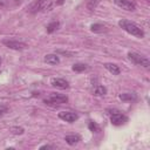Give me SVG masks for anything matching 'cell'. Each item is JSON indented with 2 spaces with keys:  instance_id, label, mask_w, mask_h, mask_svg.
I'll return each instance as SVG.
<instances>
[{
  "instance_id": "obj_1",
  "label": "cell",
  "mask_w": 150,
  "mask_h": 150,
  "mask_svg": "<svg viewBox=\"0 0 150 150\" xmlns=\"http://www.w3.org/2000/svg\"><path fill=\"white\" fill-rule=\"evenodd\" d=\"M118 25L127 33H129V34H131V35H134L136 38H141L142 39L144 36V32L136 23H134V22H131L129 20H120L118 21Z\"/></svg>"
},
{
  "instance_id": "obj_2",
  "label": "cell",
  "mask_w": 150,
  "mask_h": 150,
  "mask_svg": "<svg viewBox=\"0 0 150 150\" xmlns=\"http://www.w3.org/2000/svg\"><path fill=\"white\" fill-rule=\"evenodd\" d=\"M128 59H129L132 63H135V64H137V66H141V67H144V68H149V67H150V61H149V59L145 57L144 55L138 54V53H134V52L128 53Z\"/></svg>"
},
{
  "instance_id": "obj_3",
  "label": "cell",
  "mask_w": 150,
  "mask_h": 150,
  "mask_svg": "<svg viewBox=\"0 0 150 150\" xmlns=\"http://www.w3.org/2000/svg\"><path fill=\"white\" fill-rule=\"evenodd\" d=\"M46 104L48 105H59V104H63L68 102V97L66 95H61V94H50V96L48 98H46L43 101Z\"/></svg>"
},
{
  "instance_id": "obj_4",
  "label": "cell",
  "mask_w": 150,
  "mask_h": 150,
  "mask_svg": "<svg viewBox=\"0 0 150 150\" xmlns=\"http://www.w3.org/2000/svg\"><path fill=\"white\" fill-rule=\"evenodd\" d=\"M1 43L5 45L6 47L11 48V49H14V50H23V49H26L28 47L27 43L18 41V40H12V39H4L1 41Z\"/></svg>"
},
{
  "instance_id": "obj_5",
  "label": "cell",
  "mask_w": 150,
  "mask_h": 150,
  "mask_svg": "<svg viewBox=\"0 0 150 150\" xmlns=\"http://www.w3.org/2000/svg\"><path fill=\"white\" fill-rule=\"evenodd\" d=\"M111 116H110V122L111 124L114 125H122L124 124L125 122H128V117L125 115H123L122 112L117 111V110H114L112 112H110Z\"/></svg>"
},
{
  "instance_id": "obj_6",
  "label": "cell",
  "mask_w": 150,
  "mask_h": 150,
  "mask_svg": "<svg viewBox=\"0 0 150 150\" xmlns=\"http://www.w3.org/2000/svg\"><path fill=\"white\" fill-rule=\"evenodd\" d=\"M114 4L118 7H121L122 9H125V11H129V12H132L136 8L135 4L131 2L130 0H114Z\"/></svg>"
},
{
  "instance_id": "obj_7",
  "label": "cell",
  "mask_w": 150,
  "mask_h": 150,
  "mask_svg": "<svg viewBox=\"0 0 150 150\" xmlns=\"http://www.w3.org/2000/svg\"><path fill=\"white\" fill-rule=\"evenodd\" d=\"M59 117L66 122H69V123H73L79 118L77 114L71 112V111H61V112H59Z\"/></svg>"
},
{
  "instance_id": "obj_8",
  "label": "cell",
  "mask_w": 150,
  "mask_h": 150,
  "mask_svg": "<svg viewBox=\"0 0 150 150\" xmlns=\"http://www.w3.org/2000/svg\"><path fill=\"white\" fill-rule=\"evenodd\" d=\"M46 8V0H36L35 2H33L29 7V12L30 13H36L41 9Z\"/></svg>"
},
{
  "instance_id": "obj_9",
  "label": "cell",
  "mask_w": 150,
  "mask_h": 150,
  "mask_svg": "<svg viewBox=\"0 0 150 150\" xmlns=\"http://www.w3.org/2000/svg\"><path fill=\"white\" fill-rule=\"evenodd\" d=\"M52 86L57 88V89H67L69 87V83L64 79H53L52 80Z\"/></svg>"
},
{
  "instance_id": "obj_10",
  "label": "cell",
  "mask_w": 150,
  "mask_h": 150,
  "mask_svg": "<svg viewBox=\"0 0 150 150\" xmlns=\"http://www.w3.org/2000/svg\"><path fill=\"white\" fill-rule=\"evenodd\" d=\"M45 62H47L49 64H57V63H60V59L56 54H47L45 56Z\"/></svg>"
},
{
  "instance_id": "obj_11",
  "label": "cell",
  "mask_w": 150,
  "mask_h": 150,
  "mask_svg": "<svg viewBox=\"0 0 150 150\" xmlns=\"http://www.w3.org/2000/svg\"><path fill=\"white\" fill-rule=\"evenodd\" d=\"M81 139V137L79 135H67L64 137V141L69 144V145H75L79 143V141Z\"/></svg>"
},
{
  "instance_id": "obj_12",
  "label": "cell",
  "mask_w": 150,
  "mask_h": 150,
  "mask_svg": "<svg viewBox=\"0 0 150 150\" xmlns=\"http://www.w3.org/2000/svg\"><path fill=\"white\" fill-rule=\"evenodd\" d=\"M104 68L108 70V71H110L112 75H118L120 74V68H118V66H116L115 63H105L104 64Z\"/></svg>"
},
{
  "instance_id": "obj_13",
  "label": "cell",
  "mask_w": 150,
  "mask_h": 150,
  "mask_svg": "<svg viewBox=\"0 0 150 150\" xmlns=\"http://www.w3.org/2000/svg\"><path fill=\"white\" fill-rule=\"evenodd\" d=\"M120 98L122 101H125V102H131V101H136L137 100V96L134 93H124V94H121L120 95Z\"/></svg>"
},
{
  "instance_id": "obj_14",
  "label": "cell",
  "mask_w": 150,
  "mask_h": 150,
  "mask_svg": "<svg viewBox=\"0 0 150 150\" xmlns=\"http://www.w3.org/2000/svg\"><path fill=\"white\" fill-rule=\"evenodd\" d=\"M90 29L94 33H103V32H107V27L103 26V25H101V23H94V25H91Z\"/></svg>"
},
{
  "instance_id": "obj_15",
  "label": "cell",
  "mask_w": 150,
  "mask_h": 150,
  "mask_svg": "<svg viewBox=\"0 0 150 150\" xmlns=\"http://www.w3.org/2000/svg\"><path fill=\"white\" fill-rule=\"evenodd\" d=\"M59 27H60V22L59 21H52L50 23L47 25L46 29H47V33H53V32L57 30Z\"/></svg>"
},
{
  "instance_id": "obj_16",
  "label": "cell",
  "mask_w": 150,
  "mask_h": 150,
  "mask_svg": "<svg viewBox=\"0 0 150 150\" xmlns=\"http://www.w3.org/2000/svg\"><path fill=\"white\" fill-rule=\"evenodd\" d=\"M105 94H107L105 87H103V86H96L95 87V89H94V95L95 96H103Z\"/></svg>"
},
{
  "instance_id": "obj_17",
  "label": "cell",
  "mask_w": 150,
  "mask_h": 150,
  "mask_svg": "<svg viewBox=\"0 0 150 150\" xmlns=\"http://www.w3.org/2000/svg\"><path fill=\"white\" fill-rule=\"evenodd\" d=\"M87 68H88V67H87V64H84V63H75V64H73V67H71V69H73L74 71H77V73L84 71Z\"/></svg>"
},
{
  "instance_id": "obj_18",
  "label": "cell",
  "mask_w": 150,
  "mask_h": 150,
  "mask_svg": "<svg viewBox=\"0 0 150 150\" xmlns=\"http://www.w3.org/2000/svg\"><path fill=\"white\" fill-rule=\"evenodd\" d=\"M98 2H100V0H88V2H87V7H88V9L93 11V9L97 6Z\"/></svg>"
},
{
  "instance_id": "obj_19",
  "label": "cell",
  "mask_w": 150,
  "mask_h": 150,
  "mask_svg": "<svg viewBox=\"0 0 150 150\" xmlns=\"http://www.w3.org/2000/svg\"><path fill=\"white\" fill-rule=\"evenodd\" d=\"M11 131L14 134V135H21L23 134V128H19V127H13L11 129Z\"/></svg>"
},
{
  "instance_id": "obj_20",
  "label": "cell",
  "mask_w": 150,
  "mask_h": 150,
  "mask_svg": "<svg viewBox=\"0 0 150 150\" xmlns=\"http://www.w3.org/2000/svg\"><path fill=\"white\" fill-rule=\"evenodd\" d=\"M88 127H89V129H90L91 131H95V132L100 130V128H98V125H97L96 123H94V122H89V125H88Z\"/></svg>"
},
{
  "instance_id": "obj_21",
  "label": "cell",
  "mask_w": 150,
  "mask_h": 150,
  "mask_svg": "<svg viewBox=\"0 0 150 150\" xmlns=\"http://www.w3.org/2000/svg\"><path fill=\"white\" fill-rule=\"evenodd\" d=\"M7 111H8V107L5 105V104H0V117L4 116Z\"/></svg>"
},
{
  "instance_id": "obj_22",
  "label": "cell",
  "mask_w": 150,
  "mask_h": 150,
  "mask_svg": "<svg viewBox=\"0 0 150 150\" xmlns=\"http://www.w3.org/2000/svg\"><path fill=\"white\" fill-rule=\"evenodd\" d=\"M40 149H55V146H53V145H42Z\"/></svg>"
},
{
  "instance_id": "obj_23",
  "label": "cell",
  "mask_w": 150,
  "mask_h": 150,
  "mask_svg": "<svg viewBox=\"0 0 150 150\" xmlns=\"http://www.w3.org/2000/svg\"><path fill=\"white\" fill-rule=\"evenodd\" d=\"M64 1H66V0H56V4H57V5H62Z\"/></svg>"
},
{
  "instance_id": "obj_24",
  "label": "cell",
  "mask_w": 150,
  "mask_h": 150,
  "mask_svg": "<svg viewBox=\"0 0 150 150\" xmlns=\"http://www.w3.org/2000/svg\"><path fill=\"white\" fill-rule=\"evenodd\" d=\"M0 66H1V57H0Z\"/></svg>"
}]
</instances>
